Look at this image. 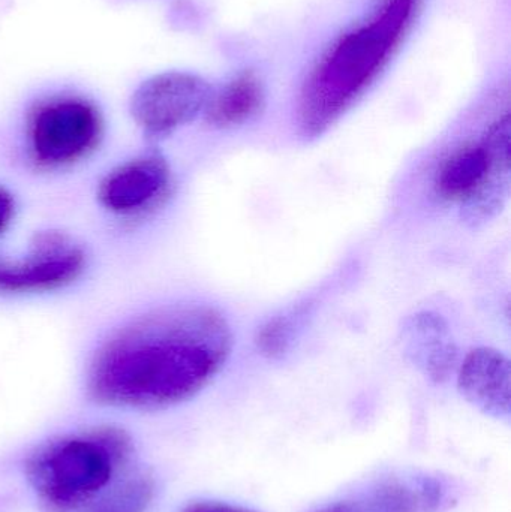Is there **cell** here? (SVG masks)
<instances>
[{
    "mask_svg": "<svg viewBox=\"0 0 511 512\" xmlns=\"http://www.w3.org/2000/svg\"><path fill=\"white\" fill-rule=\"evenodd\" d=\"M233 351L230 324L206 304H168L114 328L87 373L93 399L123 408L156 409L197 396Z\"/></svg>",
    "mask_w": 511,
    "mask_h": 512,
    "instance_id": "obj_1",
    "label": "cell"
},
{
    "mask_svg": "<svg viewBox=\"0 0 511 512\" xmlns=\"http://www.w3.org/2000/svg\"><path fill=\"white\" fill-rule=\"evenodd\" d=\"M420 0H383L342 35L303 84L299 123L306 138L329 131L380 77L413 27Z\"/></svg>",
    "mask_w": 511,
    "mask_h": 512,
    "instance_id": "obj_2",
    "label": "cell"
},
{
    "mask_svg": "<svg viewBox=\"0 0 511 512\" xmlns=\"http://www.w3.org/2000/svg\"><path fill=\"white\" fill-rule=\"evenodd\" d=\"M132 445L122 430H90L39 448L26 471L42 502L57 512L92 508L131 462Z\"/></svg>",
    "mask_w": 511,
    "mask_h": 512,
    "instance_id": "obj_3",
    "label": "cell"
},
{
    "mask_svg": "<svg viewBox=\"0 0 511 512\" xmlns=\"http://www.w3.org/2000/svg\"><path fill=\"white\" fill-rule=\"evenodd\" d=\"M510 116L489 126L480 140L453 150L435 174L438 198L459 204L467 224L477 227L503 210L510 194Z\"/></svg>",
    "mask_w": 511,
    "mask_h": 512,
    "instance_id": "obj_4",
    "label": "cell"
},
{
    "mask_svg": "<svg viewBox=\"0 0 511 512\" xmlns=\"http://www.w3.org/2000/svg\"><path fill=\"white\" fill-rule=\"evenodd\" d=\"M104 135V116L93 98L71 87L51 90L30 105L26 140L42 168L71 167L95 152Z\"/></svg>",
    "mask_w": 511,
    "mask_h": 512,
    "instance_id": "obj_5",
    "label": "cell"
},
{
    "mask_svg": "<svg viewBox=\"0 0 511 512\" xmlns=\"http://www.w3.org/2000/svg\"><path fill=\"white\" fill-rule=\"evenodd\" d=\"M212 90L209 81L194 72H161L132 93V119L146 137L162 140L203 114Z\"/></svg>",
    "mask_w": 511,
    "mask_h": 512,
    "instance_id": "obj_6",
    "label": "cell"
},
{
    "mask_svg": "<svg viewBox=\"0 0 511 512\" xmlns=\"http://www.w3.org/2000/svg\"><path fill=\"white\" fill-rule=\"evenodd\" d=\"M86 268L77 240L59 231L36 234L26 254L0 258V292L26 294L65 288Z\"/></svg>",
    "mask_w": 511,
    "mask_h": 512,
    "instance_id": "obj_7",
    "label": "cell"
},
{
    "mask_svg": "<svg viewBox=\"0 0 511 512\" xmlns=\"http://www.w3.org/2000/svg\"><path fill=\"white\" fill-rule=\"evenodd\" d=\"M173 185L167 159L155 150L111 170L99 185L101 206L117 216H141L161 206Z\"/></svg>",
    "mask_w": 511,
    "mask_h": 512,
    "instance_id": "obj_8",
    "label": "cell"
},
{
    "mask_svg": "<svg viewBox=\"0 0 511 512\" xmlns=\"http://www.w3.org/2000/svg\"><path fill=\"white\" fill-rule=\"evenodd\" d=\"M458 387L468 403L495 420H509L511 411L510 360L488 346L473 349L462 361Z\"/></svg>",
    "mask_w": 511,
    "mask_h": 512,
    "instance_id": "obj_9",
    "label": "cell"
},
{
    "mask_svg": "<svg viewBox=\"0 0 511 512\" xmlns=\"http://www.w3.org/2000/svg\"><path fill=\"white\" fill-rule=\"evenodd\" d=\"M408 360L431 381L441 384L455 372L459 351L449 324L434 312H419L405 319L401 330Z\"/></svg>",
    "mask_w": 511,
    "mask_h": 512,
    "instance_id": "obj_10",
    "label": "cell"
},
{
    "mask_svg": "<svg viewBox=\"0 0 511 512\" xmlns=\"http://www.w3.org/2000/svg\"><path fill=\"white\" fill-rule=\"evenodd\" d=\"M444 492L432 478H392L317 512H434Z\"/></svg>",
    "mask_w": 511,
    "mask_h": 512,
    "instance_id": "obj_11",
    "label": "cell"
},
{
    "mask_svg": "<svg viewBox=\"0 0 511 512\" xmlns=\"http://www.w3.org/2000/svg\"><path fill=\"white\" fill-rule=\"evenodd\" d=\"M266 107V89L255 71H242L213 89L204 119L216 129H234L257 119Z\"/></svg>",
    "mask_w": 511,
    "mask_h": 512,
    "instance_id": "obj_12",
    "label": "cell"
},
{
    "mask_svg": "<svg viewBox=\"0 0 511 512\" xmlns=\"http://www.w3.org/2000/svg\"><path fill=\"white\" fill-rule=\"evenodd\" d=\"M155 493V483L146 472H128L108 490L90 512H146Z\"/></svg>",
    "mask_w": 511,
    "mask_h": 512,
    "instance_id": "obj_13",
    "label": "cell"
},
{
    "mask_svg": "<svg viewBox=\"0 0 511 512\" xmlns=\"http://www.w3.org/2000/svg\"><path fill=\"white\" fill-rule=\"evenodd\" d=\"M294 322L287 316L270 319L258 330L255 342L258 351L269 358H279L288 351L293 342Z\"/></svg>",
    "mask_w": 511,
    "mask_h": 512,
    "instance_id": "obj_14",
    "label": "cell"
},
{
    "mask_svg": "<svg viewBox=\"0 0 511 512\" xmlns=\"http://www.w3.org/2000/svg\"><path fill=\"white\" fill-rule=\"evenodd\" d=\"M185 512H257L239 505L222 504V502H200L191 505Z\"/></svg>",
    "mask_w": 511,
    "mask_h": 512,
    "instance_id": "obj_15",
    "label": "cell"
},
{
    "mask_svg": "<svg viewBox=\"0 0 511 512\" xmlns=\"http://www.w3.org/2000/svg\"><path fill=\"white\" fill-rule=\"evenodd\" d=\"M12 215H14V200L9 192L0 188V234L11 224Z\"/></svg>",
    "mask_w": 511,
    "mask_h": 512,
    "instance_id": "obj_16",
    "label": "cell"
}]
</instances>
